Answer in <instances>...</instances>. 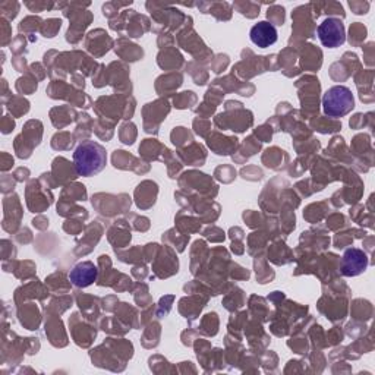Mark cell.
<instances>
[{"mask_svg": "<svg viewBox=\"0 0 375 375\" xmlns=\"http://www.w3.org/2000/svg\"><path fill=\"white\" fill-rule=\"evenodd\" d=\"M368 265V258L366 255L361 251V249L352 248L347 249L343 257V264L342 270L344 276H358L362 271H365Z\"/></svg>", "mask_w": 375, "mask_h": 375, "instance_id": "cell-5", "label": "cell"}, {"mask_svg": "<svg viewBox=\"0 0 375 375\" xmlns=\"http://www.w3.org/2000/svg\"><path fill=\"white\" fill-rule=\"evenodd\" d=\"M95 279V268L91 263H83L75 267L70 273V282L75 286L85 287L91 285Z\"/></svg>", "mask_w": 375, "mask_h": 375, "instance_id": "cell-6", "label": "cell"}, {"mask_svg": "<svg viewBox=\"0 0 375 375\" xmlns=\"http://www.w3.org/2000/svg\"><path fill=\"white\" fill-rule=\"evenodd\" d=\"M318 38L324 47L336 48L344 43L343 22L337 18H327L317 28Z\"/></svg>", "mask_w": 375, "mask_h": 375, "instance_id": "cell-3", "label": "cell"}, {"mask_svg": "<svg viewBox=\"0 0 375 375\" xmlns=\"http://www.w3.org/2000/svg\"><path fill=\"white\" fill-rule=\"evenodd\" d=\"M249 37L257 47L267 48L278 41V30L271 22L261 21L251 28Z\"/></svg>", "mask_w": 375, "mask_h": 375, "instance_id": "cell-4", "label": "cell"}, {"mask_svg": "<svg viewBox=\"0 0 375 375\" xmlns=\"http://www.w3.org/2000/svg\"><path fill=\"white\" fill-rule=\"evenodd\" d=\"M106 149L94 142L85 141L83 142L73 153L75 169L80 176H94L100 173L106 166Z\"/></svg>", "mask_w": 375, "mask_h": 375, "instance_id": "cell-1", "label": "cell"}, {"mask_svg": "<svg viewBox=\"0 0 375 375\" xmlns=\"http://www.w3.org/2000/svg\"><path fill=\"white\" fill-rule=\"evenodd\" d=\"M324 113L329 117H343L355 107V100L352 91L347 87L336 85L332 87L322 98Z\"/></svg>", "mask_w": 375, "mask_h": 375, "instance_id": "cell-2", "label": "cell"}]
</instances>
